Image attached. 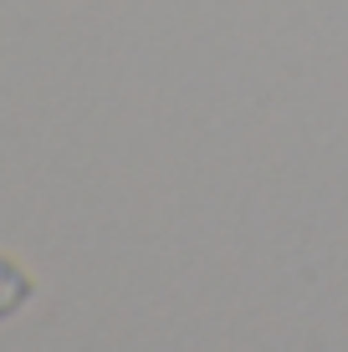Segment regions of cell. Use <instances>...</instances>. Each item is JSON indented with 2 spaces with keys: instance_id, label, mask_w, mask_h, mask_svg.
I'll return each instance as SVG.
<instances>
[{
  "instance_id": "1",
  "label": "cell",
  "mask_w": 348,
  "mask_h": 352,
  "mask_svg": "<svg viewBox=\"0 0 348 352\" xmlns=\"http://www.w3.org/2000/svg\"><path fill=\"white\" fill-rule=\"evenodd\" d=\"M26 301H31V276L21 271L16 261H6V256H0V322H6V317H16V311L26 307Z\"/></svg>"
}]
</instances>
